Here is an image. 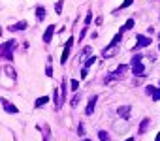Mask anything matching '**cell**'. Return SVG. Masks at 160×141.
<instances>
[{
	"label": "cell",
	"instance_id": "1",
	"mask_svg": "<svg viewBox=\"0 0 160 141\" xmlns=\"http://www.w3.org/2000/svg\"><path fill=\"white\" fill-rule=\"evenodd\" d=\"M53 98H55V109H61V107H62V100H64V96H62L61 88H55Z\"/></svg>",
	"mask_w": 160,
	"mask_h": 141
},
{
	"label": "cell",
	"instance_id": "2",
	"mask_svg": "<svg viewBox=\"0 0 160 141\" xmlns=\"http://www.w3.org/2000/svg\"><path fill=\"white\" fill-rule=\"evenodd\" d=\"M96 102H98V96H90V100H89V106H87V109H85V113L87 115H93L94 113V106H96Z\"/></svg>",
	"mask_w": 160,
	"mask_h": 141
},
{
	"label": "cell",
	"instance_id": "3",
	"mask_svg": "<svg viewBox=\"0 0 160 141\" xmlns=\"http://www.w3.org/2000/svg\"><path fill=\"white\" fill-rule=\"evenodd\" d=\"M53 34H55V26H53V25H49V26H47V30L43 32V42L49 43V42H51V38H53Z\"/></svg>",
	"mask_w": 160,
	"mask_h": 141
},
{
	"label": "cell",
	"instance_id": "4",
	"mask_svg": "<svg viewBox=\"0 0 160 141\" xmlns=\"http://www.w3.org/2000/svg\"><path fill=\"white\" fill-rule=\"evenodd\" d=\"M117 113H119V117H121V119H128V117H130V106H121L117 109Z\"/></svg>",
	"mask_w": 160,
	"mask_h": 141
},
{
	"label": "cell",
	"instance_id": "5",
	"mask_svg": "<svg viewBox=\"0 0 160 141\" xmlns=\"http://www.w3.org/2000/svg\"><path fill=\"white\" fill-rule=\"evenodd\" d=\"M2 107H4V111L11 113V115H13V113H17V111H19L17 107H15L13 103H10V102H8V100H2Z\"/></svg>",
	"mask_w": 160,
	"mask_h": 141
},
{
	"label": "cell",
	"instance_id": "6",
	"mask_svg": "<svg viewBox=\"0 0 160 141\" xmlns=\"http://www.w3.org/2000/svg\"><path fill=\"white\" fill-rule=\"evenodd\" d=\"M4 72H6V75H10L11 79H17V74H15V70H13V66H10V64H6V66H4Z\"/></svg>",
	"mask_w": 160,
	"mask_h": 141
},
{
	"label": "cell",
	"instance_id": "7",
	"mask_svg": "<svg viewBox=\"0 0 160 141\" xmlns=\"http://www.w3.org/2000/svg\"><path fill=\"white\" fill-rule=\"evenodd\" d=\"M113 55H117V49H115V45L106 47V51H104V58H107V56H113Z\"/></svg>",
	"mask_w": 160,
	"mask_h": 141
},
{
	"label": "cell",
	"instance_id": "8",
	"mask_svg": "<svg viewBox=\"0 0 160 141\" xmlns=\"http://www.w3.org/2000/svg\"><path fill=\"white\" fill-rule=\"evenodd\" d=\"M132 70H134V74H136V75H143V74H145V68L141 66V62L134 64V68H132Z\"/></svg>",
	"mask_w": 160,
	"mask_h": 141
},
{
	"label": "cell",
	"instance_id": "9",
	"mask_svg": "<svg viewBox=\"0 0 160 141\" xmlns=\"http://www.w3.org/2000/svg\"><path fill=\"white\" fill-rule=\"evenodd\" d=\"M149 124H151L149 119H143V120H141V126H139V134H143V132L149 130Z\"/></svg>",
	"mask_w": 160,
	"mask_h": 141
},
{
	"label": "cell",
	"instance_id": "10",
	"mask_svg": "<svg viewBox=\"0 0 160 141\" xmlns=\"http://www.w3.org/2000/svg\"><path fill=\"white\" fill-rule=\"evenodd\" d=\"M149 43H151V38H145V36L138 38V45H139V47H147Z\"/></svg>",
	"mask_w": 160,
	"mask_h": 141
},
{
	"label": "cell",
	"instance_id": "11",
	"mask_svg": "<svg viewBox=\"0 0 160 141\" xmlns=\"http://www.w3.org/2000/svg\"><path fill=\"white\" fill-rule=\"evenodd\" d=\"M36 17H38V21H43V17H45V10L42 6L36 8Z\"/></svg>",
	"mask_w": 160,
	"mask_h": 141
},
{
	"label": "cell",
	"instance_id": "12",
	"mask_svg": "<svg viewBox=\"0 0 160 141\" xmlns=\"http://www.w3.org/2000/svg\"><path fill=\"white\" fill-rule=\"evenodd\" d=\"M47 102H49V96H42V98H38V100H36V103H34V106H36V107H42L43 103H47Z\"/></svg>",
	"mask_w": 160,
	"mask_h": 141
},
{
	"label": "cell",
	"instance_id": "13",
	"mask_svg": "<svg viewBox=\"0 0 160 141\" xmlns=\"http://www.w3.org/2000/svg\"><path fill=\"white\" fill-rule=\"evenodd\" d=\"M68 56H70V47H64V51H62V56H61V62H62V66H64V62L68 60Z\"/></svg>",
	"mask_w": 160,
	"mask_h": 141
},
{
	"label": "cell",
	"instance_id": "14",
	"mask_svg": "<svg viewBox=\"0 0 160 141\" xmlns=\"http://www.w3.org/2000/svg\"><path fill=\"white\" fill-rule=\"evenodd\" d=\"M89 60L90 58V47H85V49H83V53H81V56H79V60Z\"/></svg>",
	"mask_w": 160,
	"mask_h": 141
},
{
	"label": "cell",
	"instance_id": "15",
	"mask_svg": "<svg viewBox=\"0 0 160 141\" xmlns=\"http://www.w3.org/2000/svg\"><path fill=\"white\" fill-rule=\"evenodd\" d=\"M98 138H100V141H111L109 139V134H107L106 130H100L98 132Z\"/></svg>",
	"mask_w": 160,
	"mask_h": 141
},
{
	"label": "cell",
	"instance_id": "16",
	"mask_svg": "<svg viewBox=\"0 0 160 141\" xmlns=\"http://www.w3.org/2000/svg\"><path fill=\"white\" fill-rule=\"evenodd\" d=\"M126 72H128V66H125V64H121V66H119V70L115 72V74H117L119 77H122V75H125Z\"/></svg>",
	"mask_w": 160,
	"mask_h": 141
},
{
	"label": "cell",
	"instance_id": "17",
	"mask_svg": "<svg viewBox=\"0 0 160 141\" xmlns=\"http://www.w3.org/2000/svg\"><path fill=\"white\" fill-rule=\"evenodd\" d=\"M130 28H134V19H128V21H126V25L121 28V32H125V30H130Z\"/></svg>",
	"mask_w": 160,
	"mask_h": 141
},
{
	"label": "cell",
	"instance_id": "18",
	"mask_svg": "<svg viewBox=\"0 0 160 141\" xmlns=\"http://www.w3.org/2000/svg\"><path fill=\"white\" fill-rule=\"evenodd\" d=\"M115 130H117V132H126L128 126H126V124L122 126V122H115Z\"/></svg>",
	"mask_w": 160,
	"mask_h": 141
},
{
	"label": "cell",
	"instance_id": "19",
	"mask_svg": "<svg viewBox=\"0 0 160 141\" xmlns=\"http://www.w3.org/2000/svg\"><path fill=\"white\" fill-rule=\"evenodd\" d=\"M79 102H81V98H79V94H75L74 98H72V107H74V109H75V107L79 106Z\"/></svg>",
	"mask_w": 160,
	"mask_h": 141
},
{
	"label": "cell",
	"instance_id": "20",
	"mask_svg": "<svg viewBox=\"0 0 160 141\" xmlns=\"http://www.w3.org/2000/svg\"><path fill=\"white\" fill-rule=\"evenodd\" d=\"M26 28V23H17V25L11 26V30H25Z\"/></svg>",
	"mask_w": 160,
	"mask_h": 141
},
{
	"label": "cell",
	"instance_id": "21",
	"mask_svg": "<svg viewBox=\"0 0 160 141\" xmlns=\"http://www.w3.org/2000/svg\"><path fill=\"white\" fill-rule=\"evenodd\" d=\"M55 11H57V13H62V0H58V2L55 4Z\"/></svg>",
	"mask_w": 160,
	"mask_h": 141
},
{
	"label": "cell",
	"instance_id": "22",
	"mask_svg": "<svg viewBox=\"0 0 160 141\" xmlns=\"http://www.w3.org/2000/svg\"><path fill=\"white\" fill-rule=\"evenodd\" d=\"M45 74L49 75V77H51V75H53V68H51V60H49V62H47V68H45Z\"/></svg>",
	"mask_w": 160,
	"mask_h": 141
},
{
	"label": "cell",
	"instance_id": "23",
	"mask_svg": "<svg viewBox=\"0 0 160 141\" xmlns=\"http://www.w3.org/2000/svg\"><path fill=\"white\" fill-rule=\"evenodd\" d=\"M153 100L157 102V100H160V88H154V92H153Z\"/></svg>",
	"mask_w": 160,
	"mask_h": 141
},
{
	"label": "cell",
	"instance_id": "24",
	"mask_svg": "<svg viewBox=\"0 0 160 141\" xmlns=\"http://www.w3.org/2000/svg\"><path fill=\"white\" fill-rule=\"evenodd\" d=\"M119 42H121V32H119V34H117V36H115V38H113V42H111L109 45H117Z\"/></svg>",
	"mask_w": 160,
	"mask_h": 141
},
{
	"label": "cell",
	"instance_id": "25",
	"mask_svg": "<svg viewBox=\"0 0 160 141\" xmlns=\"http://www.w3.org/2000/svg\"><path fill=\"white\" fill-rule=\"evenodd\" d=\"M94 62H96V56H90V58H89V60H87V62H85V64H87V66H85V68H89V66H93V64H94Z\"/></svg>",
	"mask_w": 160,
	"mask_h": 141
},
{
	"label": "cell",
	"instance_id": "26",
	"mask_svg": "<svg viewBox=\"0 0 160 141\" xmlns=\"http://www.w3.org/2000/svg\"><path fill=\"white\" fill-rule=\"evenodd\" d=\"M85 23H87V25H89V23H93V13H90V11L87 13V17H85Z\"/></svg>",
	"mask_w": 160,
	"mask_h": 141
},
{
	"label": "cell",
	"instance_id": "27",
	"mask_svg": "<svg viewBox=\"0 0 160 141\" xmlns=\"http://www.w3.org/2000/svg\"><path fill=\"white\" fill-rule=\"evenodd\" d=\"M77 134H79V135L85 134V128H83V124H79V126H77Z\"/></svg>",
	"mask_w": 160,
	"mask_h": 141
},
{
	"label": "cell",
	"instance_id": "28",
	"mask_svg": "<svg viewBox=\"0 0 160 141\" xmlns=\"http://www.w3.org/2000/svg\"><path fill=\"white\" fill-rule=\"evenodd\" d=\"M77 87H79V81L74 79V81H72V90H77Z\"/></svg>",
	"mask_w": 160,
	"mask_h": 141
},
{
	"label": "cell",
	"instance_id": "29",
	"mask_svg": "<svg viewBox=\"0 0 160 141\" xmlns=\"http://www.w3.org/2000/svg\"><path fill=\"white\" fill-rule=\"evenodd\" d=\"M132 2H134V0H125V2H122V4H121V8H128V6H130V4H132Z\"/></svg>",
	"mask_w": 160,
	"mask_h": 141
},
{
	"label": "cell",
	"instance_id": "30",
	"mask_svg": "<svg viewBox=\"0 0 160 141\" xmlns=\"http://www.w3.org/2000/svg\"><path fill=\"white\" fill-rule=\"evenodd\" d=\"M145 90H147V94H153V92H154V87H147Z\"/></svg>",
	"mask_w": 160,
	"mask_h": 141
},
{
	"label": "cell",
	"instance_id": "31",
	"mask_svg": "<svg viewBox=\"0 0 160 141\" xmlns=\"http://www.w3.org/2000/svg\"><path fill=\"white\" fill-rule=\"evenodd\" d=\"M157 141H160V132H158V135H157Z\"/></svg>",
	"mask_w": 160,
	"mask_h": 141
},
{
	"label": "cell",
	"instance_id": "32",
	"mask_svg": "<svg viewBox=\"0 0 160 141\" xmlns=\"http://www.w3.org/2000/svg\"><path fill=\"white\" fill-rule=\"evenodd\" d=\"M126 141H134V138H128V139H126Z\"/></svg>",
	"mask_w": 160,
	"mask_h": 141
},
{
	"label": "cell",
	"instance_id": "33",
	"mask_svg": "<svg viewBox=\"0 0 160 141\" xmlns=\"http://www.w3.org/2000/svg\"><path fill=\"white\" fill-rule=\"evenodd\" d=\"M83 141H90V139H83Z\"/></svg>",
	"mask_w": 160,
	"mask_h": 141
},
{
	"label": "cell",
	"instance_id": "34",
	"mask_svg": "<svg viewBox=\"0 0 160 141\" xmlns=\"http://www.w3.org/2000/svg\"><path fill=\"white\" fill-rule=\"evenodd\" d=\"M158 49H160V45H158Z\"/></svg>",
	"mask_w": 160,
	"mask_h": 141
}]
</instances>
